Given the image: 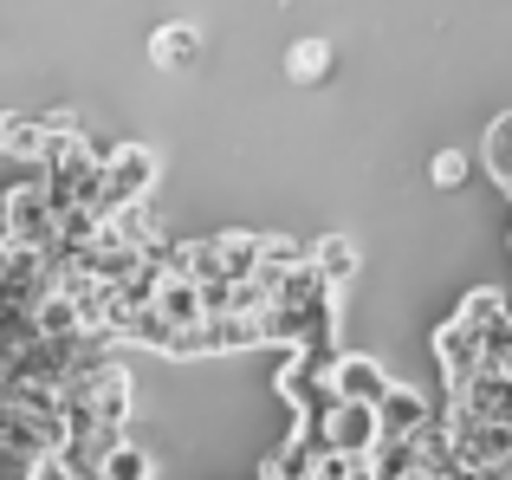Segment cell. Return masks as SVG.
Instances as JSON below:
<instances>
[{
  "instance_id": "1",
  "label": "cell",
  "mask_w": 512,
  "mask_h": 480,
  "mask_svg": "<svg viewBox=\"0 0 512 480\" xmlns=\"http://www.w3.org/2000/svg\"><path fill=\"white\" fill-rule=\"evenodd\" d=\"M98 169H104V143H91L85 130H65V137L52 143V156L39 163V189H46L52 215L91 208V195H98Z\"/></svg>"
},
{
  "instance_id": "2",
  "label": "cell",
  "mask_w": 512,
  "mask_h": 480,
  "mask_svg": "<svg viewBox=\"0 0 512 480\" xmlns=\"http://www.w3.org/2000/svg\"><path fill=\"white\" fill-rule=\"evenodd\" d=\"M156 189V150H143V143H117V150H104V169H98V195H91V215H124V208L150 202Z\"/></svg>"
},
{
  "instance_id": "3",
  "label": "cell",
  "mask_w": 512,
  "mask_h": 480,
  "mask_svg": "<svg viewBox=\"0 0 512 480\" xmlns=\"http://www.w3.org/2000/svg\"><path fill=\"white\" fill-rule=\"evenodd\" d=\"M52 240H59V215H52V202H46V189H39V176H33V182H13L7 202H0V247L39 253V260H46Z\"/></svg>"
},
{
  "instance_id": "4",
  "label": "cell",
  "mask_w": 512,
  "mask_h": 480,
  "mask_svg": "<svg viewBox=\"0 0 512 480\" xmlns=\"http://www.w3.org/2000/svg\"><path fill=\"white\" fill-rule=\"evenodd\" d=\"M312 429V442L325 448V455H357V461H370L376 448H383V435H376V409H363V403H331L318 422H305Z\"/></svg>"
},
{
  "instance_id": "5",
  "label": "cell",
  "mask_w": 512,
  "mask_h": 480,
  "mask_svg": "<svg viewBox=\"0 0 512 480\" xmlns=\"http://www.w3.org/2000/svg\"><path fill=\"white\" fill-rule=\"evenodd\" d=\"M389 370L376 364V357H363V351H338L331 357V396H338V403H363V409H376L389 396Z\"/></svg>"
},
{
  "instance_id": "6",
  "label": "cell",
  "mask_w": 512,
  "mask_h": 480,
  "mask_svg": "<svg viewBox=\"0 0 512 480\" xmlns=\"http://www.w3.org/2000/svg\"><path fill=\"white\" fill-rule=\"evenodd\" d=\"M428 422H435V396H422V390L389 383V396L376 403V435H383V442H415Z\"/></svg>"
},
{
  "instance_id": "7",
  "label": "cell",
  "mask_w": 512,
  "mask_h": 480,
  "mask_svg": "<svg viewBox=\"0 0 512 480\" xmlns=\"http://www.w3.org/2000/svg\"><path fill=\"white\" fill-rule=\"evenodd\" d=\"M435 364H441V377H448V390L461 396L467 383L480 377V331H467V325H441L435 331Z\"/></svg>"
},
{
  "instance_id": "8",
  "label": "cell",
  "mask_w": 512,
  "mask_h": 480,
  "mask_svg": "<svg viewBox=\"0 0 512 480\" xmlns=\"http://www.w3.org/2000/svg\"><path fill=\"white\" fill-rule=\"evenodd\" d=\"M305 266L318 273V286H325V292H338V286H350V279H357L363 253H357V240H350V234H325L312 253H305Z\"/></svg>"
},
{
  "instance_id": "9",
  "label": "cell",
  "mask_w": 512,
  "mask_h": 480,
  "mask_svg": "<svg viewBox=\"0 0 512 480\" xmlns=\"http://www.w3.org/2000/svg\"><path fill=\"white\" fill-rule=\"evenodd\" d=\"M195 59H201V33L188 20H169V26L150 33V65L156 72H188Z\"/></svg>"
},
{
  "instance_id": "10",
  "label": "cell",
  "mask_w": 512,
  "mask_h": 480,
  "mask_svg": "<svg viewBox=\"0 0 512 480\" xmlns=\"http://www.w3.org/2000/svg\"><path fill=\"white\" fill-rule=\"evenodd\" d=\"M150 305H156V318H163L169 331H195L201 325V292L188 286V279H163Z\"/></svg>"
},
{
  "instance_id": "11",
  "label": "cell",
  "mask_w": 512,
  "mask_h": 480,
  "mask_svg": "<svg viewBox=\"0 0 512 480\" xmlns=\"http://www.w3.org/2000/svg\"><path fill=\"white\" fill-rule=\"evenodd\" d=\"M150 474H156L150 448H137V442H130V435H124V442H117L111 455L98 461V480H150Z\"/></svg>"
},
{
  "instance_id": "12",
  "label": "cell",
  "mask_w": 512,
  "mask_h": 480,
  "mask_svg": "<svg viewBox=\"0 0 512 480\" xmlns=\"http://www.w3.org/2000/svg\"><path fill=\"white\" fill-rule=\"evenodd\" d=\"M500 286H480V292H467L461 305H454V325H467V331H493L500 325Z\"/></svg>"
},
{
  "instance_id": "13",
  "label": "cell",
  "mask_w": 512,
  "mask_h": 480,
  "mask_svg": "<svg viewBox=\"0 0 512 480\" xmlns=\"http://www.w3.org/2000/svg\"><path fill=\"white\" fill-rule=\"evenodd\" d=\"M286 72L299 78V85H318V78L331 72V46L325 39H299V46L286 52Z\"/></svg>"
},
{
  "instance_id": "14",
  "label": "cell",
  "mask_w": 512,
  "mask_h": 480,
  "mask_svg": "<svg viewBox=\"0 0 512 480\" xmlns=\"http://www.w3.org/2000/svg\"><path fill=\"white\" fill-rule=\"evenodd\" d=\"M428 176H435V189H461V182H467V156L461 150H441L435 163H428Z\"/></svg>"
},
{
  "instance_id": "15",
  "label": "cell",
  "mask_w": 512,
  "mask_h": 480,
  "mask_svg": "<svg viewBox=\"0 0 512 480\" xmlns=\"http://www.w3.org/2000/svg\"><path fill=\"white\" fill-rule=\"evenodd\" d=\"M33 461H39V455H26V448H7V442H0V480H33Z\"/></svg>"
}]
</instances>
